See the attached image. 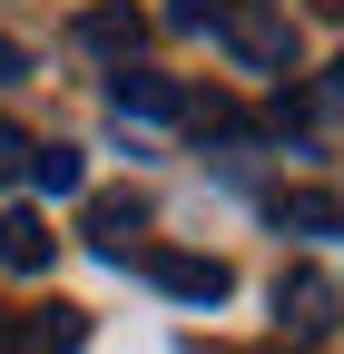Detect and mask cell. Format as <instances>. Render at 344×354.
Wrapping results in <instances>:
<instances>
[{
	"mask_svg": "<svg viewBox=\"0 0 344 354\" xmlns=\"http://www.w3.org/2000/svg\"><path fill=\"white\" fill-rule=\"evenodd\" d=\"M108 109H118V118H178V109H187V88L167 79V69L118 59V79H108Z\"/></svg>",
	"mask_w": 344,
	"mask_h": 354,
	"instance_id": "277c9868",
	"label": "cell"
},
{
	"mask_svg": "<svg viewBox=\"0 0 344 354\" xmlns=\"http://www.w3.org/2000/svg\"><path fill=\"white\" fill-rule=\"evenodd\" d=\"M20 177H30L39 197H79V187H89V167H79V148H30V167H20Z\"/></svg>",
	"mask_w": 344,
	"mask_h": 354,
	"instance_id": "30bf717a",
	"label": "cell"
},
{
	"mask_svg": "<svg viewBox=\"0 0 344 354\" xmlns=\"http://www.w3.org/2000/svg\"><path fill=\"white\" fill-rule=\"evenodd\" d=\"M334 99H344V59H334Z\"/></svg>",
	"mask_w": 344,
	"mask_h": 354,
	"instance_id": "4fadbf2b",
	"label": "cell"
},
{
	"mask_svg": "<svg viewBox=\"0 0 344 354\" xmlns=\"http://www.w3.org/2000/svg\"><path fill=\"white\" fill-rule=\"evenodd\" d=\"M138 227H148V197H138V187H108V197H89V246H99V256H118V266H128Z\"/></svg>",
	"mask_w": 344,
	"mask_h": 354,
	"instance_id": "8992f818",
	"label": "cell"
},
{
	"mask_svg": "<svg viewBox=\"0 0 344 354\" xmlns=\"http://www.w3.org/2000/svg\"><path fill=\"white\" fill-rule=\"evenodd\" d=\"M217 39L246 59V69H266V79H285L295 69V30L266 10V0H227V20H217Z\"/></svg>",
	"mask_w": 344,
	"mask_h": 354,
	"instance_id": "6da1fadb",
	"label": "cell"
},
{
	"mask_svg": "<svg viewBox=\"0 0 344 354\" xmlns=\"http://www.w3.org/2000/svg\"><path fill=\"white\" fill-rule=\"evenodd\" d=\"M89 344V315L79 305H30V315H10V335H0V354H79Z\"/></svg>",
	"mask_w": 344,
	"mask_h": 354,
	"instance_id": "3957f363",
	"label": "cell"
},
{
	"mask_svg": "<svg viewBox=\"0 0 344 354\" xmlns=\"http://www.w3.org/2000/svg\"><path fill=\"white\" fill-rule=\"evenodd\" d=\"M50 256H59L50 216H30V207H10V216H0V266H10V276H50Z\"/></svg>",
	"mask_w": 344,
	"mask_h": 354,
	"instance_id": "52a82bcc",
	"label": "cell"
},
{
	"mask_svg": "<svg viewBox=\"0 0 344 354\" xmlns=\"http://www.w3.org/2000/svg\"><path fill=\"white\" fill-rule=\"evenodd\" d=\"M148 276L167 286V295H178V305H227V256H148Z\"/></svg>",
	"mask_w": 344,
	"mask_h": 354,
	"instance_id": "5b68a950",
	"label": "cell"
},
{
	"mask_svg": "<svg viewBox=\"0 0 344 354\" xmlns=\"http://www.w3.org/2000/svg\"><path fill=\"white\" fill-rule=\"evenodd\" d=\"M334 276H315V266H285V276H276V325L295 335V344H325L334 335Z\"/></svg>",
	"mask_w": 344,
	"mask_h": 354,
	"instance_id": "7a4b0ae2",
	"label": "cell"
},
{
	"mask_svg": "<svg viewBox=\"0 0 344 354\" xmlns=\"http://www.w3.org/2000/svg\"><path fill=\"white\" fill-rule=\"evenodd\" d=\"M276 227H295V236H344V197H325V187H285V197H276Z\"/></svg>",
	"mask_w": 344,
	"mask_h": 354,
	"instance_id": "ba28073f",
	"label": "cell"
},
{
	"mask_svg": "<svg viewBox=\"0 0 344 354\" xmlns=\"http://www.w3.org/2000/svg\"><path fill=\"white\" fill-rule=\"evenodd\" d=\"M79 50H99V59H128V50H138V10H118V0L79 10Z\"/></svg>",
	"mask_w": 344,
	"mask_h": 354,
	"instance_id": "9c48e42d",
	"label": "cell"
},
{
	"mask_svg": "<svg viewBox=\"0 0 344 354\" xmlns=\"http://www.w3.org/2000/svg\"><path fill=\"white\" fill-rule=\"evenodd\" d=\"M227 0H167V30H217Z\"/></svg>",
	"mask_w": 344,
	"mask_h": 354,
	"instance_id": "8fae6325",
	"label": "cell"
},
{
	"mask_svg": "<svg viewBox=\"0 0 344 354\" xmlns=\"http://www.w3.org/2000/svg\"><path fill=\"white\" fill-rule=\"evenodd\" d=\"M30 148H39L30 128H10V118H0V177H20V167H30Z\"/></svg>",
	"mask_w": 344,
	"mask_h": 354,
	"instance_id": "7c38bea8",
	"label": "cell"
}]
</instances>
